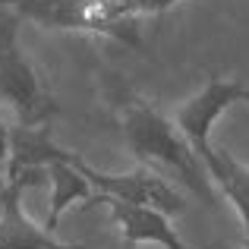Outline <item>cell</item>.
<instances>
[{"mask_svg":"<svg viewBox=\"0 0 249 249\" xmlns=\"http://www.w3.org/2000/svg\"><path fill=\"white\" fill-rule=\"evenodd\" d=\"M120 129L126 148L139 158V164H161L186 180L196 193L208 196V183L202 180V161L189 148L186 136L177 133L174 123L145 98H126L120 114Z\"/></svg>","mask_w":249,"mask_h":249,"instance_id":"cell-1","label":"cell"},{"mask_svg":"<svg viewBox=\"0 0 249 249\" xmlns=\"http://www.w3.org/2000/svg\"><path fill=\"white\" fill-rule=\"evenodd\" d=\"M233 104H249V89L237 79H221V76H208L205 85L196 91L189 101H183L177 107L174 120L180 126V133L186 136L189 148L196 152V158L202 161L205 174L212 177V183L218 189L227 186L231 180V167H227V155H221L212 145V126L218 123V117Z\"/></svg>","mask_w":249,"mask_h":249,"instance_id":"cell-2","label":"cell"},{"mask_svg":"<svg viewBox=\"0 0 249 249\" xmlns=\"http://www.w3.org/2000/svg\"><path fill=\"white\" fill-rule=\"evenodd\" d=\"M0 101L10 104L19 126H48L57 114L54 98L44 91L32 60L16 41V19L0 16Z\"/></svg>","mask_w":249,"mask_h":249,"instance_id":"cell-3","label":"cell"},{"mask_svg":"<svg viewBox=\"0 0 249 249\" xmlns=\"http://www.w3.org/2000/svg\"><path fill=\"white\" fill-rule=\"evenodd\" d=\"M73 164L85 174V180L91 183V189H98V196H114V199L133 202V205H148L158 208L164 214H180L183 212V196L164 180L161 174H155L148 164H139L129 174H107V170H98L76 155Z\"/></svg>","mask_w":249,"mask_h":249,"instance_id":"cell-4","label":"cell"},{"mask_svg":"<svg viewBox=\"0 0 249 249\" xmlns=\"http://www.w3.org/2000/svg\"><path fill=\"white\" fill-rule=\"evenodd\" d=\"M110 205V218L120 227V237L126 246H139V243H158L161 249H189L180 240V233L170 227L167 214L158 212V208L148 205H133V202L114 199V196H91L89 205Z\"/></svg>","mask_w":249,"mask_h":249,"instance_id":"cell-5","label":"cell"},{"mask_svg":"<svg viewBox=\"0 0 249 249\" xmlns=\"http://www.w3.org/2000/svg\"><path fill=\"white\" fill-rule=\"evenodd\" d=\"M180 0H85V10L91 19V32L104 38L139 48V16H158L177 6Z\"/></svg>","mask_w":249,"mask_h":249,"instance_id":"cell-6","label":"cell"},{"mask_svg":"<svg viewBox=\"0 0 249 249\" xmlns=\"http://www.w3.org/2000/svg\"><path fill=\"white\" fill-rule=\"evenodd\" d=\"M22 189L3 183L0 193V249H85L73 243L54 240V231L44 224H35L22 212Z\"/></svg>","mask_w":249,"mask_h":249,"instance_id":"cell-7","label":"cell"},{"mask_svg":"<svg viewBox=\"0 0 249 249\" xmlns=\"http://www.w3.org/2000/svg\"><path fill=\"white\" fill-rule=\"evenodd\" d=\"M73 152L60 148L51 139L48 126H13L10 129V158L3 167V180L19 174L22 167H48L51 161H70Z\"/></svg>","mask_w":249,"mask_h":249,"instance_id":"cell-8","label":"cell"},{"mask_svg":"<svg viewBox=\"0 0 249 249\" xmlns=\"http://www.w3.org/2000/svg\"><path fill=\"white\" fill-rule=\"evenodd\" d=\"M0 3H10L19 16H25L29 22L44 25V29L95 35L89 10H85V0H0Z\"/></svg>","mask_w":249,"mask_h":249,"instance_id":"cell-9","label":"cell"},{"mask_svg":"<svg viewBox=\"0 0 249 249\" xmlns=\"http://www.w3.org/2000/svg\"><path fill=\"white\" fill-rule=\"evenodd\" d=\"M76 158V155H73ZM70 161H51L48 164V174H51V212H48V221L44 227L54 231L60 214L67 212L70 205L76 202H91V183L85 180V174Z\"/></svg>","mask_w":249,"mask_h":249,"instance_id":"cell-10","label":"cell"},{"mask_svg":"<svg viewBox=\"0 0 249 249\" xmlns=\"http://www.w3.org/2000/svg\"><path fill=\"white\" fill-rule=\"evenodd\" d=\"M6 158H10V129L0 126V174L6 167Z\"/></svg>","mask_w":249,"mask_h":249,"instance_id":"cell-11","label":"cell"},{"mask_svg":"<svg viewBox=\"0 0 249 249\" xmlns=\"http://www.w3.org/2000/svg\"><path fill=\"white\" fill-rule=\"evenodd\" d=\"M231 167H233V174H237V180L249 189V167H243L240 161H233V158H231Z\"/></svg>","mask_w":249,"mask_h":249,"instance_id":"cell-12","label":"cell"},{"mask_svg":"<svg viewBox=\"0 0 249 249\" xmlns=\"http://www.w3.org/2000/svg\"><path fill=\"white\" fill-rule=\"evenodd\" d=\"M243 249H249V233H246V243H243Z\"/></svg>","mask_w":249,"mask_h":249,"instance_id":"cell-13","label":"cell"},{"mask_svg":"<svg viewBox=\"0 0 249 249\" xmlns=\"http://www.w3.org/2000/svg\"><path fill=\"white\" fill-rule=\"evenodd\" d=\"M0 193H3V180H0Z\"/></svg>","mask_w":249,"mask_h":249,"instance_id":"cell-14","label":"cell"}]
</instances>
